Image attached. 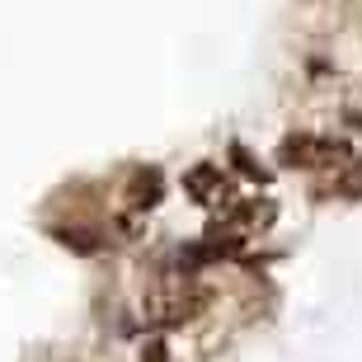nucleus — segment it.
Here are the masks:
<instances>
[{"instance_id": "4", "label": "nucleus", "mask_w": 362, "mask_h": 362, "mask_svg": "<svg viewBox=\"0 0 362 362\" xmlns=\"http://www.w3.org/2000/svg\"><path fill=\"white\" fill-rule=\"evenodd\" d=\"M184 193L193 202H202V207H230V179H226V170H221V165H193V170H188L184 175Z\"/></svg>"}, {"instance_id": "6", "label": "nucleus", "mask_w": 362, "mask_h": 362, "mask_svg": "<svg viewBox=\"0 0 362 362\" xmlns=\"http://www.w3.org/2000/svg\"><path fill=\"white\" fill-rule=\"evenodd\" d=\"M230 160H235V170H240L245 179H259V184H269V179H273L269 170H264V165H259L255 156H250V151L240 146V141H230Z\"/></svg>"}, {"instance_id": "9", "label": "nucleus", "mask_w": 362, "mask_h": 362, "mask_svg": "<svg viewBox=\"0 0 362 362\" xmlns=\"http://www.w3.org/2000/svg\"><path fill=\"white\" fill-rule=\"evenodd\" d=\"M349 122H358V127H362V118H358V113H353V118H349Z\"/></svg>"}, {"instance_id": "2", "label": "nucleus", "mask_w": 362, "mask_h": 362, "mask_svg": "<svg viewBox=\"0 0 362 362\" xmlns=\"http://www.w3.org/2000/svg\"><path fill=\"white\" fill-rule=\"evenodd\" d=\"M339 160H349V141H339V136L292 132L278 146V165H296V170H329Z\"/></svg>"}, {"instance_id": "7", "label": "nucleus", "mask_w": 362, "mask_h": 362, "mask_svg": "<svg viewBox=\"0 0 362 362\" xmlns=\"http://www.w3.org/2000/svg\"><path fill=\"white\" fill-rule=\"evenodd\" d=\"M52 235L66 245V250H76V255H94V250H99V240H94L90 230H52Z\"/></svg>"}, {"instance_id": "1", "label": "nucleus", "mask_w": 362, "mask_h": 362, "mask_svg": "<svg viewBox=\"0 0 362 362\" xmlns=\"http://www.w3.org/2000/svg\"><path fill=\"white\" fill-rule=\"evenodd\" d=\"M202 306H207V292L188 273L160 278L146 292V320H156V325H188L193 315H202Z\"/></svg>"}, {"instance_id": "8", "label": "nucleus", "mask_w": 362, "mask_h": 362, "mask_svg": "<svg viewBox=\"0 0 362 362\" xmlns=\"http://www.w3.org/2000/svg\"><path fill=\"white\" fill-rule=\"evenodd\" d=\"M339 193H344V198H362V165H353L349 175L339 179Z\"/></svg>"}, {"instance_id": "5", "label": "nucleus", "mask_w": 362, "mask_h": 362, "mask_svg": "<svg viewBox=\"0 0 362 362\" xmlns=\"http://www.w3.org/2000/svg\"><path fill=\"white\" fill-rule=\"evenodd\" d=\"M273 216H278V207H273L269 198H235L226 207V226L240 230V235H250V230L273 226Z\"/></svg>"}, {"instance_id": "3", "label": "nucleus", "mask_w": 362, "mask_h": 362, "mask_svg": "<svg viewBox=\"0 0 362 362\" xmlns=\"http://www.w3.org/2000/svg\"><path fill=\"white\" fill-rule=\"evenodd\" d=\"M165 193V179L160 170H151V165H136L132 175H127V193H122V202H127V221H122V230H136V216H146L156 202H160Z\"/></svg>"}]
</instances>
